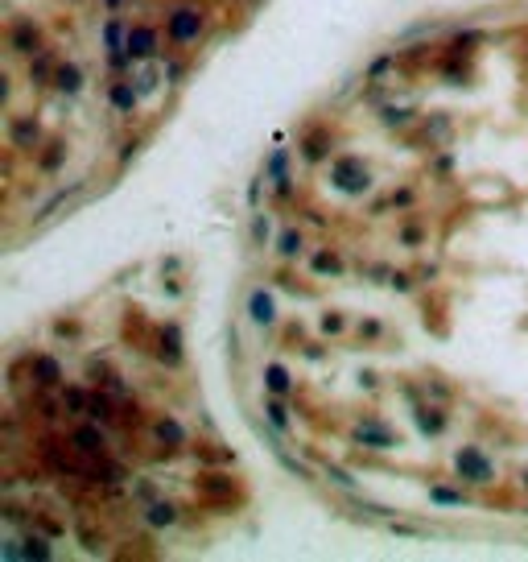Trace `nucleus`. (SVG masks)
Here are the masks:
<instances>
[{"mask_svg":"<svg viewBox=\"0 0 528 562\" xmlns=\"http://www.w3.org/2000/svg\"><path fill=\"white\" fill-rule=\"evenodd\" d=\"M454 467H458V476H462L466 484H491V480H495V463L483 455L479 446H462L454 455Z\"/></svg>","mask_w":528,"mask_h":562,"instance_id":"obj_1","label":"nucleus"},{"mask_svg":"<svg viewBox=\"0 0 528 562\" xmlns=\"http://www.w3.org/2000/svg\"><path fill=\"white\" fill-rule=\"evenodd\" d=\"M166 33H169V42H178V46L198 42V33H202V13H198V9H173L169 21H166Z\"/></svg>","mask_w":528,"mask_h":562,"instance_id":"obj_2","label":"nucleus"},{"mask_svg":"<svg viewBox=\"0 0 528 562\" xmlns=\"http://www.w3.org/2000/svg\"><path fill=\"white\" fill-rule=\"evenodd\" d=\"M124 50H128V58H132V62H153V58H157V50H161V38H157V29H153V25H132V29H128Z\"/></svg>","mask_w":528,"mask_h":562,"instance_id":"obj_3","label":"nucleus"},{"mask_svg":"<svg viewBox=\"0 0 528 562\" xmlns=\"http://www.w3.org/2000/svg\"><path fill=\"white\" fill-rule=\"evenodd\" d=\"M331 174H335V182L343 186V191H351V195H360V191H367V170H363L360 157H338L335 166H331Z\"/></svg>","mask_w":528,"mask_h":562,"instance_id":"obj_4","label":"nucleus"},{"mask_svg":"<svg viewBox=\"0 0 528 562\" xmlns=\"http://www.w3.org/2000/svg\"><path fill=\"white\" fill-rule=\"evenodd\" d=\"M29 376H33L38 389H58L62 385V364L54 356H33L29 360Z\"/></svg>","mask_w":528,"mask_h":562,"instance_id":"obj_5","label":"nucleus"},{"mask_svg":"<svg viewBox=\"0 0 528 562\" xmlns=\"http://www.w3.org/2000/svg\"><path fill=\"white\" fill-rule=\"evenodd\" d=\"M8 137H13V149H38V141H42V128L29 120V116H17V120L8 124Z\"/></svg>","mask_w":528,"mask_h":562,"instance_id":"obj_6","label":"nucleus"},{"mask_svg":"<svg viewBox=\"0 0 528 562\" xmlns=\"http://www.w3.org/2000/svg\"><path fill=\"white\" fill-rule=\"evenodd\" d=\"M248 315H252V322L268 327V322L277 318V302H272V293L268 290H252L248 293Z\"/></svg>","mask_w":528,"mask_h":562,"instance_id":"obj_7","label":"nucleus"},{"mask_svg":"<svg viewBox=\"0 0 528 562\" xmlns=\"http://www.w3.org/2000/svg\"><path fill=\"white\" fill-rule=\"evenodd\" d=\"M355 442L372 446V451H392V434H388L384 426H376V422H360L355 426Z\"/></svg>","mask_w":528,"mask_h":562,"instance_id":"obj_8","label":"nucleus"},{"mask_svg":"<svg viewBox=\"0 0 528 562\" xmlns=\"http://www.w3.org/2000/svg\"><path fill=\"white\" fill-rule=\"evenodd\" d=\"M8 46L17 50V54H38V29H33V21H17L13 25Z\"/></svg>","mask_w":528,"mask_h":562,"instance_id":"obj_9","label":"nucleus"},{"mask_svg":"<svg viewBox=\"0 0 528 562\" xmlns=\"http://www.w3.org/2000/svg\"><path fill=\"white\" fill-rule=\"evenodd\" d=\"M50 83H54L58 91H67V96H74V91L83 87V71H79L74 62H58V67H54V79H50Z\"/></svg>","mask_w":528,"mask_h":562,"instance_id":"obj_10","label":"nucleus"},{"mask_svg":"<svg viewBox=\"0 0 528 562\" xmlns=\"http://www.w3.org/2000/svg\"><path fill=\"white\" fill-rule=\"evenodd\" d=\"M74 446H79V451H83L87 459H99L108 442H103V434H99L96 426H83V430H74Z\"/></svg>","mask_w":528,"mask_h":562,"instance_id":"obj_11","label":"nucleus"},{"mask_svg":"<svg viewBox=\"0 0 528 562\" xmlns=\"http://www.w3.org/2000/svg\"><path fill=\"white\" fill-rule=\"evenodd\" d=\"M108 99H112V108L124 112V116H132V112H137V91H132V83H112Z\"/></svg>","mask_w":528,"mask_h":562,"instance_id":"obj_12","label":"nucleus"},{"mask_svg":"<svg viewBox=\"0 0 528 562\" xmlns=\"http://www.w3.org/2000/svg\"><path fill=\"white\" fill-rule=\"evenodd\" d=\"M153 434H157L161 442H169V446H182V442H186V430H182V422H178V417H157Z\"/></svg>","mask_w":528,"mask_h":562,"instance_id":"obj_13","label":"nucleus"},{"mask_svg":"<svg viewBox=\"0 0 528 562\" xmlns=\"http://www.w3.org/2000/svg\"><path fill=\"white\" fill-rule=\"evenodd\" d=\"M264 385H268V393H281V397H285V393L293 389V376H289L285 364H268L264 368Z\"/></svg>","mask_w":528,"mask_h":562,"instance_id":"obj_14","label":"nucleus"},{"mask_svg":"<svg viewBox=\"0 0 528 562\" xmlns=\"http://www.w3.org/2000/svg\"><path fill=\"white\" fill-rule=\"evenodd\" d=\"M161 360H169V364L182 360V339H178V327H173V322L161 331Z\"/></svg>","mask_w":528,"mask_h":562,"instance_id":"obj_15","label":"nucleus"},{"mask_svg":"<svg viewBox=\"0 0 528 562\" xmlns=\"http://www.w3.org/2000/svg\"><path fill=\"white\" fill-rule=\"evenodd\" d=\"M268 178L277 182V191H281V195H289V174H285V153H281V149L268 157Z\"/></svg>","mask_w":528,"mask_h":562,"instance_id":"obj_16","label":"nucleus"},{"mask_svg":"<svg viewBox=\"0 0 528 562\" xmlns=\"http://www.w3.org/2000/svg\"><path fill=\"white\" fill-rule=\"evenodd\" d=\"M264 414H268V422H272L277 430H289V410H285V401H281V393L264 401Z\"/></svg>","mask_w":528,"mask_h":562,"instance_id":"obj_17","label":"nucleus"},{"mask_svg":"<svg viewBox=\"0 0 528 562\" xmlns=\"http://www.w3.org/2000/svg\"><path fill=\"white\" fill-rule=\"evenodd\" d=\"M302 248H306V240H302V232H297V227H285V232H281V248H277V252L293 261V257H302Z\"/></svg>","mask_w":528,"mask_h":562,"instance_id":"obj_18","label":"nucleus"},{"mask_svg":"<svg viewBox=\"0 0 528 562\" xmlns=\"http://www.w3.org/2000/svg\"><path fill=\"white\" fill-rule=\"evenodd\" d=\"M144 521H149V525H173V521H178V509L166 505V500H157V505H149Z\"/></svg>","mask_w":528,"mask_h":562,"instance_id":"obj_19","label":"nucleus"},{"mask_svg":"<svg viewBox=\"0 0 528 562\" xmlns=\"http://www.w3.org/2000/svg\"><path fill=\"white\" fill-rule=\"evenodd\" d=\"M87 401H91L87 389H62V405H67L71 414H87Z\"/></svg>","mask_w":528,"mask_h":562,"instance_id":"obj_20","label":"nucleus"},{"mask_svg":"<svg viewBox=\"0 0 528 562\" xmlns=\"http://www.w3.org/2000/svg\"><path fill=\"white\" fill-rule=\"evenodd\" d=\"M417 426L430 430V434H442V430H446V417L437 414V410H425V405H421V410H417Z\"/></svg>","mask_w":528,"mask_h":562,"instance_id":"obj_21","label":"nucleus"},{"mask_svg":"<svg viewBox=\"0 0 528 562\" xmlns=\"http://www.w3.org/2000/svg\"><path fill=\"white\" fill-rule=\"evenodd\" d=\"M87 417H91V422H112V401L99 397V393H91V401H87Z\"/></svg>","mask_w":528,"mask_h":562,"instance_id":"obj_22","label":"nucleus"},{"mask_svg":"<svg viewBox=\"0 0 528 562\" xmlns=\"http://www.w3.org/2000/svg\"><path fill=\"white\" fill-rule=\"evenodd\" d=\"M430 500H433V505H454V509L471 505V500H466V492H454V488H430Z\"/></svg>","mask_w":528,"mask_h":562,"instance_id":"obj_23","label":"nucleus"},{"mask_svg":"<svg viewBox=\"0 0 528 562\" xmlns=\"http://www.w3.org/2000/svg\"><path fill=\"white\" fill-rule=\"evenodd\" d=\"M25 558H50V541L46 538H33V534H29V538H25V550H21Z\"/></svg>","mask_w":528,"mask_h":562,"instance_id":"obj_24","label":"nucleus"},{"mask_svg":"<svg viewBox=\"0 0 528 562\" xmlns=\"http://www.w3.org/2000/svg\"><path fill=\"white\" fill-rule=\"evenodd\" d=\"M314 273H343V265H338L335 252H318L314 257Z\"/></svg>","mask_w":528,"mask_h":562,"instance_id":"obj_25","label":"nucleus"},{"mask_svg":"<svg viewBox=\"0 0 528 562\" xmlns=\"http://www.w3.org/2000/svg\"><path fill=\"white\" fill-rule=\"evenodd\" d=\"M29 79H38V83H46V79H54V67H50V58L42 54L33 67H29Z\"/></svg>","mask_w":528,"mask_h":562,"instance_id":"obj_26","label":"nucleus"},{"mask_svg":"<svg viewBox=\"0 0 528 562\" xmlns=\"http://www.w3.org/2000/svg\"><path fill=\"white\" fill-rule=\"evenodd\" d=\"M326 480H335L338 488H355V480H351V476H347V471H343V467H335V463H326Z\"/></svg>","mask_w":528,"mask_h":562,"instance_id":"obj_27","label":"nucleus"},{"mask_svg":"<svg viewBox=\"0 0 528 562\" xmlns=\"http://www.w3.org/2000/svg\"><path fill=\"white\" fill-rule=\"evenodd\" d=\"M252 240H256V245L268 240V215H256V220H252Z\"/></svg>","mask_w":528,"mask_h":562,"instance_id":"obj_28","label":"nucleus"},{"mask_svg":"<svg viewBox=\"0 0 528 562\" xmlns=\"http://www.w3.org/2000/svg\"><path fill=\"white\" fill-rule=\"evenodd\" d=\"M62 153H67V145H54V153H46V157H42V166H46V170H54V166L62 162Z\"/></svg>","mask_w":528,"mask_h":562,"instance_id":"obj_29","label":"nucleus"},{"mask_svg":"<svg viewBox=\"0 0 528 562\" xmlns=\"http://www.w3.org/2000/svg\"><path fill=\"white\" fill-rule=\"evenodd\" d=\"M322 331H331V335H335V331H343V318H338V315H326V318H322Z\"/></svg>","mask_w":528,"mask_h":562,"instance_id":"obj_30","label":"nucleus"}]
</instances>
